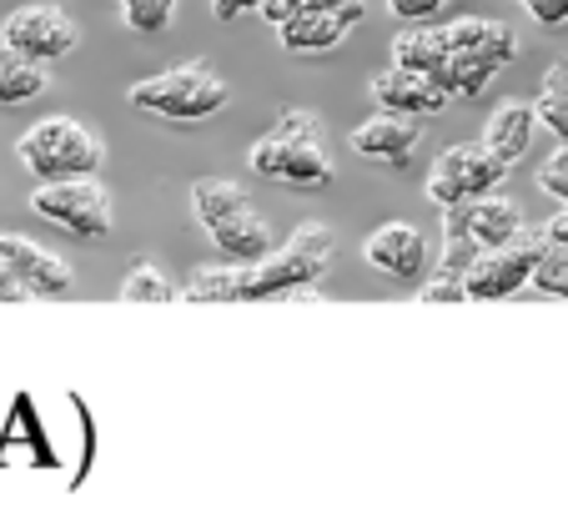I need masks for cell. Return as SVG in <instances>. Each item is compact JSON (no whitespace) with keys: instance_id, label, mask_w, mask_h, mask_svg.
<instances>
[{"instance_id":"cell-1","label":"cell","mask_w":568,"mask_h":508,"mask_svg":"<svg viewBox=\"0 0 568 508\" xmlns=\"http://www.w3.org/2000/svg\"><path fill=\"white\" fill-rule=\"evenodd\" d=\"M333 252H337L333 227L302 222L282 247H272L262 262H247V303H262V297H297V303H312Z\"/></svg>"},{"instance_id":"cell-2","label":"cell","mask_w":568,"mask_h":508,"mask_svg":"<svg viewBox=\"0 0 568 508\" xmlns=\"http://www.w3.org/2000/svg\"><path fill=\"white\" fill-rule=\"evenodd\" d=\"M126 101L161 121H206L232 101V87H226V77L212 61H182L172 71H156V77L136 81L126 91Z\"/></svg>"},{"instance_id":"cell-3","label":"cell","mask_w":568,"mask_h":508,"mask_svg":"<svg viewBox=\"0 0 568 508\" xmlns=\"http://www.w3.org/2000/svg\"><path fill=\"white\" fill-rule=\"evenodd\" d=\"M16 156L31 176L41 182H61V176H97L106 162L101 136L75 116H45L16 141Z\"/></svg>"},{"instance_id":"cell-4","label":"cell","mask_w":568,"mask_h":508,"mask_svg":"<svg viewBox=\"0 0 568 508\" xmlns=\"http://www.w3.org/2000/svg\"><path fill=\"white\" fill-rule=\"evenodd\" d=\"M31 212L45 216L51 227L71 232L81 242H97L116 227V206H111V192L97 182V176H61V182H41L31 192Z\"/></svg>"},{"instance_id":"cell-5","label":"cell","mask_w":568,"mask_h":508,"mask_svg":"<svg viewBox=\"0 0 568 508\" xmlns=\"http://www.w3.org/2000/svg\"><path fill=\"white\" fill-rule=\"evenodd\" d=\"M504 176H508V162L488 141H463V146H448V152L433 162L428 202L448 212V206H463V202H473V196L498 192Z\"/></svg>"},{"instance_id":"cell-6","label":"cell","mask_w":568,"mask_h":508,"mask_svg":"<svg viewBox=\"0 0 568 508\" xmlns=\"http://www.w3.org/2000/svg\"><path fill=\"white\" fill-rule=\"evenodd\" d=\"M544 242H548L544 232L524 227L504 247L478 252V262L468 267V303H504V297L524 293L528 282H534L538 257H544Z\"/></svg>"},{"instance_id":"cell-7","label":"cell","mask_w":568,"mask_h":508,"mask_svg":"<svg viewBox=\"0 0 568 508\" xmlns=\"http://www.w3.org/2000/svg\"><path fill=\"white\" fill-rule=\"evenodd\" d=\"M0 45H11V51L51 65V61H65V55L81 45V31H75V21L55 6V0H31V6H21L16 16H6Z\"/></svg>"},{"instance_id":"cell-8","label":"cell","mask_w":568,"mask_h":508,"mask_svg":"<svg viewBox=\"0 0 568 508\" xmlns=\"http://www.w3.org/2000/svg\"><path fill=\"white\" fill-rule=\"evenodd\" d=\"M247 162L257 176H267V182H277V186H292V192H322V186H333V176H337L327 146L282 141V136H272V131L262 141H252Z\"/></svg>"},{"instance_id":"cell-9","label":"cell","mask_w":568,"mask_h":508,"mask_svg":"<svg viewBox=\"0 0 568 508\" xmlns=\"http://www.w3.org/2000/svg\"><path fill=\"white\" fill-rule=\"evenodd\" d=\"M0 262L26 282L31 297H65L75 287V272L61 252L41 247V242L21 237V232H0Z\"/></svg>"},{"instance_id":"cell-10","label":"cell","mask_w":568,"mask_h":508,"mask_svg":"<svg viewBox=\"0 0 568 508\" xmlns=\"http://www.w3.org/2000/svg\"><path fill=\"white\" fill-rule=\"evenodd\" d=\"M363 257L373 272L393 282H413L428 272V237H423L413 222H383L377 232H367Z\"/></svg>"},{"instance_id":"cell-11","label":"cell","mask_w":568,"mask_h":508,"mask_svg":"<svg viewBox=\"0 0 568 508\" xmlns=\"http://www.w3.org/2000/svg\"><path fill=\"white\" fill-rule=\"evenodd\" d=\"M367 91H373L377 106L397 111V116H438V111L453 101L428 71H413V65H397V61L387 65V71H377Z\"/></svg>"},{"instance_id":"cell-12","label":"cell","mask_w":568,"mask_h":508,"mask_svg":"<svg viewBox=\"0 0 568 508\" xmlns=\"http://www.w3.org/2000/svg\"><path fill=\"white\" fill-rule=\"evenodd\" d=\"M363 0H353V6H337V11H317V6H302L297 16H292L287 26H277L282 35V51H333V45L347 41V31H353L357 21H363Z\"/></svg>"},{"instance_id":"cell-13","label":"cell","mask_w":568,"mask_h":508,"mask_svg":"<svg viewBox=\"0 0 568 508\" xmlns=\"http://www.w3.org/2000/svg\"><path fill=\"white\" fill-rule=\"evenodd\" d=\"M418 116H397V111H377L367 116L363 126L353 131V152L357 156H373V162H387V166H403L413 152H418Z\"/></svg>"},{"instance_id":"cell-14","label":"cell","mask_w":568,"mask_h":508,"mask_svg":"<svg viewBox=\"0 0 568 508\" xmlns=\"http://www.w3.org/2000/svg\"><path fill=\"white\" fill-rule=\"evenodd\" d=\"M448 212L458 216L463 227H468V237L478 242L483 252H488V247H504V242H514L518 232H524V206H518L514 196H504V192L473 196V202L448 206Z\"/></svg>"},{"instance_id":"cell-15","label":"cell","mask_w":568,"mask_h":508,"mask_svg":"<svg viewBox=\"0 0 568 508\" xmlns=\"http://www.w3.org/2000/svg\"><path fill=\"white\" fill-rule=\"evenodd\" d=\"M206 237H212V247L222 252L226 262H262L272 247H277V237H272L267 216H257V206H236L232 216H222L216 227H206Z\"/></svg>"},{"instance_id":"cell-16","label":"cell","mask_w":568,"mask_h":508,"mask_svg":"<svg viewBox=\"0 0 568 508\" xmlns=\"http://www.w3.org/2000/svg\"><path fill=\"white\" fill-rule=\"evenodd\" d=\"M504 55L494 51H453L448 61L433 71V81H438L448 96H483V91L494 87V77L504 71Z\"/></svg>"},{"instance_id":"cell-17","label":"cell","mask_w":568,"mask_h":508,"mask_svg":"<svg viewBox=\"0 0 568 508\" xmlns=\"http://www.w3.org/2000/svg\"><path fill=\"white\" fill-rule=\"evenodd\" d=\"M534 126H538V111L528 106V101H504V106L488 116V126H483V141L514 166V162H524L528 141H534Z\"/></svg>"},{"instance_id":"cell-18","label":"cell","mask_w":568,"mask_h":508,"mask_svg":"<svg viewBox=\"0 0 568 508\" xmlns=\"http://www.w3.org/2000/svg\"><path fill=\"white\" fill-rule=\"evenodd\" d=\"M448 31H443V21H408L403 31L393 35V61L397 65H413V71H438L443 61H448Z\"/></svg>"},{"instance_id":"cell-19","label":"cell","mask_w":568,"mask_h":508,"mask_svg":"<svg viewBox=\"0 0 568 508\" xmlns=\"http://www.w3.org/2000/svg\"><path fill=\"white\" fill-rule=\"evenodd\" d=\"M182 303H247V262L196 267L182 287Z\"/></svg>"},{"instance_id":"cell-20","label":"cell","mask_w":568,"mask_h":508,"mask_svg":"<svg viewBox=\"0 0 568 508\" xmlns=\"http://www.w3.org/2000/svg\"><path fill=\"white\" fill-rule=\"evenodd\" d=\"M45 87H51V77H45L41 61L11 51V45H0V106H26V101L41 96Z\"/></svg>"},{"instance_id":"cell-21","label":"cell","mask_w":568,"mask_h":508,"mask_svg":"<svg viewBox=\"0 0 568 508\" xmlns=\"http://www.w3.org/2000/svg\"><path fill=\"white\" fill-rule=\"evenodd\" d=\"M252 196L242 192V182H226V176H206V182L192 186V216L202 227H216L222 216H232L236 206H247Z\"/></svg>"},{"instance_id":"cell-22","label":"cell","mask_w":568,"mask_h":508,"mask_svg":"<svg viewBox=\"0 0 568 508\" xmlns=\"http://www.w3.org/2000/svg\"><path fill=\"white\" fill-rule=\"evenodd\" d=\"M538 126H548L554 136L568 141V61H554L544 71V87H538Z\"/></svg>"},{"instance_id":"cell-23","label":"cell","mask_w":568,"mask_h":508,"mask_svg":"<svg viewBox=\"0 0 568 508\" xmlns=\"http://www.w3.org/2000/svg\"><path fill=\"white\" fill-rule=\"evenodd\" d=\"M121 297H126V303H182V287H176L156 262L141 257L136 267L121 277Z\"/></svg>"},{"instance_id":"cell-24","label":"cell","mask_w":568,"mask_h":508,"mask_svg":"<svg viewBox=\"0 0 568 508\" xmlns=\"http://www.w3.org/2000/svg\"><path fill=\"white\" fill-rule=\"evenodd\" d=\"M116 6H121V21H126L136 35H161L172 26L182 0H116Z\"/></svg>"},{"instance_id":"cell-25","label":"cell","mask_w":568,"mask_h":508,"mask_svg":"<svg viewBox=\"0 0 568 508\" xmlns=\"http://www.w3.org/2000/svg\"><path fill=\"white\" fill-rule=\"evenodd\" d=\"M534 287L548 297H568V247L544 242V257H538V267H534Z\"/></svg>"},{"instance_id":"cell-26","label":"cell","mask_w":568,"mask_h":508,"mask_svg":"<svg viewBox=\"0 0 568 508\" xmlns=\"http://www.w3.org/2000/svg\"><path fill=\"white\" fill-rule=\"evenodd\" d=\"M272 136L282 141H302V146H327V126H322L317 111H282Z\"/></svg>"},{"instance_id":"cell-27","label":"cell","mask_w":568,"mask_h":508,"mask_svg":"<svg viewBox=\"0 0 568 508\" xmlns=\"http://www.w3.org/2000/svg\"><path fill=\"white\" fill-rule=\"evenodd\" d=\"M418 303H468V277H458V272H433L428 282H423Z\"/></svg>"},{"instance_id":"cell-28","label":"cell","mask_w":568,"mask_h":508,"mask_svg":"<svg viewBox=\"0 0 568 508\" xmlns=\"http://www.w3.org/2000/svg\"><path fill=\"white\" fill-rule=\"evenodd\" d=\"M538 186H544V192L554 196L558 206H568V141L558 146L554 156H548L544 166H538Z\"/></svg>"},{"instance_id":"cell-29","label":"cell","mask_w":568,"mask_h":508,"mask_svg":"<svg viewBox=\"0 0 568 508\" xmlns=\"http://www.w3.org/2000/svg\"><path fill=\"white\" fill-rule=\"evenodd\" d=\"M443 6H453V0H387V16L408 26V21H433Z\"/></svg>"},{"instance_id":"cell-30","label":"cell","mask_w":568,"mask_h":508,"mask_svg":"<svg viewBox=\"0 0 568 508\" xmlns=\"http://www.w3.org/2000/svg\"><path fill=\"white\" fill-rule=\"evenodd\" d=\"M528 16H534L544 31H558V26H568V0H518Z\"/></svg>"},{"instance_id":"cell-31","label":"cell","mask_w":568,"mask_h":508,"mask_svg":"<svg viewBox=\"0 0 568 508\" xmlns=\"http://www.w3.org/2000/svg\"><path fill=\"white\" fill-rule=\"evenodd\" d=\"M302 6H307V0H262V6H257V16L272 26V31H277V26H287L292 16L302 11Z\"/></svg>"},{"instance_id":"cell-32","label":"cell","mask_w":568,"mask_h":508,"mask_svg":"<svg viewBox=\"0 0 568 508\" xmlns=\"http://www.w3.org/2000/svg\"><path fill=\"white\" fill-rule=\"evenodd\" d=\"M26 297H31V293H26V282L16 277L6 262H0V303H26Z\"/></svg>"},{"instance_id":"cell-33","label":"cell","mask_w":568,"mask_h":508,"mask_svg":"<svg viewBox=\"0 0 568 508\" xmlns=\"http://www.w3.org/2000/svg\"><path fill=\"white\" fill-rule=\"evenodd\" d=\"M262 0H212V16L216 21H236V16H252Z\"/></svg>"},{"instance_id":"cell-34","label":"cell","mask_w":568,"mask_h":508,"mask_svg":"<svg viewBox=\"0 0 568 508\" xmlns=\"http://www.w3.org/2000/svg\"><path fill=\"white\" fill-rule=\"evenodd\" d=\"M544 237H548V242H558V247H568V206H558V216H548Z\"/></svg>"},{"instance_id":"cell-35","label":"cell","mask_w":568,"mask_h":508,"mask_svg":"<svg viewBox=\"0 0 568 508\" xmlns=\"http://www.w3.org/2000/svg\"><path fill=\"white\" fill-rule=\"evenodd\" d=\"M307 6H317V11H337V6H353V0H307Z\"/></svg>"}]
</instances>
